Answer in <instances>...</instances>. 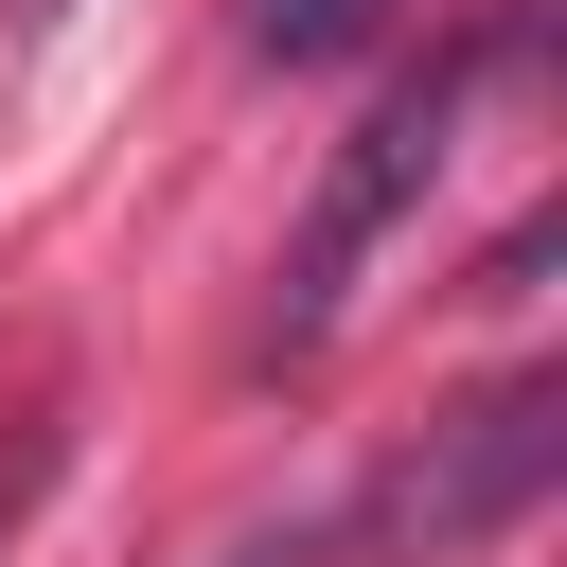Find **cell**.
I'll return each mask as SVG.
<instances>
[{"instance_id": "cell-1", "label": "cell", "mask_w": 567, "mask_h": 567, "mask_svg": "<svg viewBox=\"0 0 567 567\" xmlns=\"http://www.w3.org/2000/svg\"><path fill=\"white\" fill-rule=\"evenodd\" d=\"M478 71H496V35H461V53H425V71H390V89H372V124L337 142V177H319V213H301V248H284L266 372L337 354V319H354V284H372V248H390V230L425 213V177L461 159V106H478Z\"/></svg>"}, {"instance_id": "cell-2", "label": "cell", "mask_w": 567, "mask_h": 567, "mask_svg": "<svg viewBox=\"0 0 567 567\" xmlns=\"http://www.w3.org/2000/svg\"><path fill=\"white\" fill-rule=\"evenodd\" d=\"M549 461H567V390L549 372H514V390H478V408H443L319 549H372V567H461V549H496L532 496H549Z\"/></svg>"}, {"instance_id": "cell-3", "label": "cell", "mask_w": 567, "mask_h": 567, "mask_svg": "<svg viewBox=\"0 0 567 567\" xmlns=\"http://www.w3.org/2000/svg\"><path fill=\"white\" fill-rule=\"evenodd\" d=\"M372 18H390V0H248V53H266V71H319V53H354Z\"/></svg>"}, {"instance_id": "cell-4", "label": "cell", "mask_w": 567, "mask_h": 567, "mask_svg": "<svg viewBox=\"0 0 567 567\" xmlns=\"http://www.w3.org/2000/svg\"><path fill=\"white\" fill-rule=\"evenodd\" d=\"M53 461H71V443H53V425H0V549H18V514H35V496H53Z\"/></svg>"}, {"instance_id": "cell-5", "label": "cell", "mask_w": 567, "mask_h": 567, "mask_svg": "<svg viewBox=\"0 0 567 567\" xmlns=\"http://www.w3.org/2000/svg\"><path fill=\"white\" fill-rule=\"evenodd\" d=\"M230 567H284V549H230Z\"/></svg>"}]
</instances>
